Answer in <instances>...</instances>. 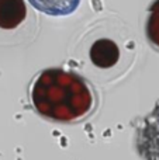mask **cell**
<instances>
[{"mask_svg":"<svg viewBox=\"0 0 159 160\" xmlns=\"http://www.w3.org/2000/svg\"><path fill=\"white\" fill-rule=\"evenodd\" d=\"M31 101L45 118L72 122L83 118L93 105L89 86L80 76L62 69H47L31 88Z\"/></svg>","mask_w":159,"mask_h":160,"instance_id":"6da1fadb","label":"cell"},{"mask_svg":"<svg viewBox=\"0 0 159 160\" xmlns=\"http://www.w3.org/2000/svg\"><path fill=\"white\" fill-rule=\"evenodd\" d=\"M120 58V49L111 39H97L90 48V59L97 68L107 69L114 66Z\"/></svg>","mask_w":159,"mask_h":160,"instance_id":"7a4b0ae2","label":"cell"},{"mask_svg":"<svg viewBox=\"0 0 159 160\" xmlns=\"http://www.w3.org/2000/svg\"><path fill=\"white\" fill-rule=\"evenodd\" d=\"M27 16L24 0H0V28H16Z\"/></svg>","mask_w":159,"mask_h":160,"instance_id":"3957f363","label":"cell"},{"mask_svg":"<svg viewBox=\"0 0 159 160\" xmlns=\"http://www.w3.org/2000/svg\"><path fill=\"white\" fill-rule=\"evenodd\" d=\"M37 10L49 16H68L80 4V0H28Z\"/></svg>","mask_w":159,"mask_h":160,"instance_id":"277c9868","label":"cell"},{"mask_svg":"<svg viewBox=\"0 0 159 160\" xmlns=\"http://www.w3.org/2000/svg\"><path fill=\"white\" fill-rule=\"evenodd\" d=\"M146 37L159 48V0H155L149 8V17L146 21Z\"/></svg>","mask_w":159,"mask_h":160,"instance_id":"5b68a950","label":"cell"}]
</instances>
